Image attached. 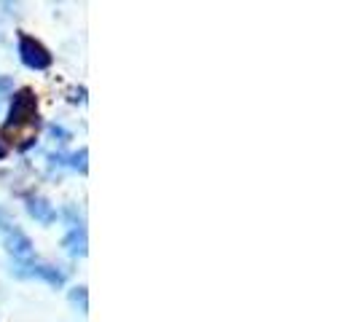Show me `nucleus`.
<instances>
[{"label":"nucleus","instance_id":"nucleus-1","mask_svg":"<svg viewBox=\"0 0 357 322\" xmlns=\"http://www.w3.org/2000/svg\"><path fill=\"white\" fill-rule=\"evenodd\" d=\"M22 132V129H38V97L33 89H19L11 100V110H8V121L3 126L6 132Z\"/></svg>","mask_w":357,"mask_h":322},{"label":"nucleus","instance_id":"nucleus-2","mask_svg":"<svg viewBox=\"0 0 357 322\" xmlns=\"http://www.w3.org/2000/svg\"><path fill=\"white\" fill-rule=\"evenodd\" d=\"M19 59H22V65L30 68V70H49L54 62L52 52H49L38 38L27 36V33L19 36Z\"/></svg>","mask_w":357,"mask_h":322},{"label":"nucleus","instance_id":"nucleus-3","mask_svg":"<svg viewBox=\"0 0 357 322\" xmlns=\"http://www.w3.org/2000/svg\"><path fill=\"white\" fill-rule=\"evenodd\" d=\"M11 274L19 277V279H27V277H36V279H43L52 287H62L65 285V271H59L56 266H49V263H17L11 266Z\"/></svg>","mask_w":357,"mask_h":322},{"label":"nucleus","instance_id":"nucleus-4","mask_svg":"<svg viewBox=\"0 0 357 322\" xmlns=\"http://www.w3.org/2000/svg\"><path fill=\"white\" fill-rule=\"evenodd\" d=\"M6 250H8V255H14L17 261H30L36 255V247H33L30 236L22 233L19 229H8L6 231Z\"/></svg>","mask_w":357,"mask_h":322},{"label":"nucleus","instance_id":"nucleus-5","mask_svg":"<svg viewBox=\"0 0 357 322\" xmlns=\"http://www.w3.org/2000/svg\"><path fill=\"white\" fill-rule=\"evenodd\" d=\"M62 247L70 258H84L89 252V236H86V229L84 226H75L68 231V236L62 239Z\"/></svg>","mask_w":357,"mask_h":322},{"label":"nucleus","instance_id":"nucleus-6","mask_svg":"<svg viewBox=\"0 0 357 322\" xmlns=\"http://www.w3.org/2000/svg\"><path fill=\"white\" fill-rule=\"evenodd\" d=\"M27 215H30L33 220H38L40 226H52L54 220H56V210H54V204L43 197L27 199Z\"/></svg>","mask_w":357,"mask_h":322},{"label":"nucleus","instance_id":"nucleus-7","mask_svg":"<svg viewBox=\"0 0 357 322\" xmlns=\"http://www.w3.org/2000/svg\"><path fill=\"white\" fill-rule=\"evenodd\" d=\"M68 298H70V304L75 306L81 314H86V312H89V293H86V287H84V285L73 287Z\"/></svg>","mask_w":357,"mask_h":322},{"label":"nucleus","instance_id":"nucleus-8","mask_svg":"<svg viewBox=\"0 0 357 322\" xmlns=\"http://www.w3.org/2000/svg\"><path fill=\"white\" fill-rule=\"evenodd\" d=\"M86 159H89V151H86V148H81L78 153H73L70 156V167L73 169H78V172H86V169H89Z\"/></svg>","mask_w":357,"mask_h":322},{"label":"nucleus","instance_id":"nucleus-9","mask_svg":"<svg viewBox=\"0 0 357 322\" xmlns=\"http://www.w3.org/2000/svg\"><path fill=\"white\" fill-rule=\"evenodd\" d=\"M0 229H3V231H8V229H14V226L8 223V217H6V213H3V210H0Z\"/></svg>","mask_w":357,"mask_h":322}]
</instances>
